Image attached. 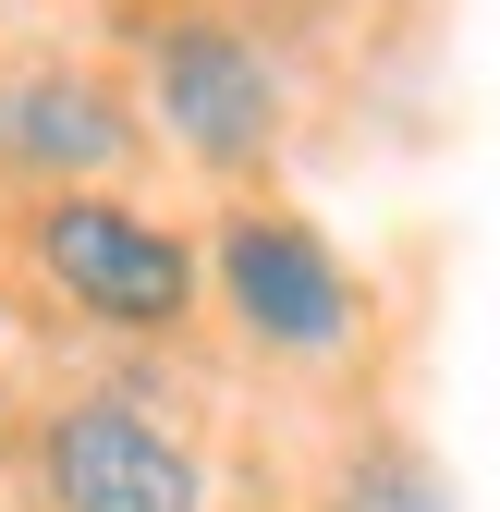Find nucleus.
I'll return each mask as SVG.
<instances>
[{"instance_id": "423d86ee", "label": "nucleus", "mask_w": 500, "mask_h": 512, "mask_svg": "<svg viewBox=\"0 0 500 512\" xmlns=\"http://www.w3.org/2000/svg\"><path fill=\"white\" fill-rule=\"evenodd\" d=\"M330 512H452V476L415 452V439H366V452H342L330 476Z\"/></svg>"}, {"instance_id": "f257e3e1", "label": "nucleus", "mask_w": 500, "mask_h": 512, "mask_svg": "<svg viewBox=\"0 0 500 512\" xmlns=\"http://www.w3.org/2000/svg\"><path fill=\"white\" fill-rule=\"evenodd\" d=\"M135 122L171 159H196L208 183H257L293 135V74L244 13L183 0V13H147V37H135Z\"/></svg>"}, {"instance_id": "20e7f679", "label": "nucleus", "mask_w": 500, "mask_h": 512, "mask_svg": "<svg viewBox=\"0 0 500 512\" xmlns=\"http://www.w3.org/2000/svg\"><path fill=\"white\" fill-rule=\"evenodd\" d=\"M37 512H208V452L135 391H74L25 427Z\"/></svg>"}, {"instance_id": "7ed1b4c3", "label": "nucleus", "mask_w": 500, "mask_h": 512, "mask_svg": "<svg viewBox=\"0 0 500 512\" xmlns=\"http://www.w3.org/2000/svg\"><path fill=\"white\" fill-rule=\"evenodd\" d=\"M208 293L232 305V330L257 342V354H293V366H330L366 330L354 256L318 220H293V208H220V232H208Z\"/></svg>"}, {"instance_id": "39448f33", "label": "nucleus", "mask_w": 500, "mask_h": 512, "mask_svg": "<svg viewBox=\"0 0 500 512\" xmlns=\"http://www.w3.org/2000/svg\"><path fill=\"white\" fill-rule=\"evenodd\" d=\"M135 86L98 74L74 49H13L0 61V183L37 208V196H98V183L135 159Z\"/></svg>"}, {"instance_id": "f03ea898", "label": "nucleus", "mask_w": 500, "mask_h": 512, "mask_svg": "<svg viewBox=\"0 0 500 512\" xmlns=\"http://www.w3.org/2000/svg\"><path fill=\"white\" fill-rule=\"evenodd\" d=\"M25 269L74 317L135 330V342H171L183 317L208 305V256L183 244L159 208H135L122 183H98V196H37L25 208Z\"/></svg>"}]
</instances>
